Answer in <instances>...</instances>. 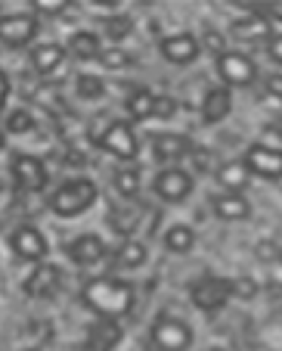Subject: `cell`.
<instances>
[{
    "mask_svg": "<svg viewBox=\"0 0 282 351\" xmlns=\"http://www.w3.org/2000/svg\"><path fill=\"white\" fill-rule=\"evenodd\" d=\"M81 302L90 311H97L99 320H118L133 308V286L127 280L99 277L81 289Z\"/></svg>",
    "mask_w": 282,
    "mask_h": 351,
    "instance_id": "obj_1",
    "label": "cell"
},
{
    "mask_svg": "<svg viewBox=\"0 0 282 351\" xmlns=\"http://www.w3.org/2000/svg\"><path fill=\"white\" fill-rule=\"evenodd\" d=\"M97 196L99 190L93 180L75 178V180H66L62 186H56V193L50 196V208L60 218H78V215H84L97 202Z\"/></svg>",
    "mask_w": 282,
    "mask_h": 351,
    "instance_id": "obj_2",
    "label": "cell"
},
{
    "mask_svg": "<svg viewBox=\"0 0 282 351\" xmlns=\"http://www.w3.org/2000/svg\"><path fill=\"white\" fill-rule=\"evenodd\" d=\"M152 342L158 351H186L192 345V330L177 317L158 314L152 324Z\"/></svg>",
    "mask_w": 282,
    "mask_h": 351,
    "instance_id": "obj_3",
    "label": "cell"
},
{
    "mask_svg": "<svg viewBox=\"0 0 282 351\" xmlns=\"http://www.w3.org/2000/svg\"><path fill=\"white\" fill-rule=\"evenodd\" d=\"M217 72H220L223 84L230 87H251L257 81V66L251 56L227 50L223 56H217Z\"/></svg>",
    "mask_w": 282,
    "mask_h": 351,
    "instance_id": "obj_4",
    "label": "cell"
},
{
    "mask_svg": "<svg viewBox=\"0 0 282 351\" xmlns=\"http://www.w3.org/2000/svg\"><path fill=\"white\" fill-rule=\"evenodd\" d=\"M97 146H103L105 153L118 156V159H133L140 149L137 134H133V128L127 121H109V128H105V134L99 137Z\"/></svg>",
    "mask_w": 282,
    "mask_h": 351,
    "instance_id": "obj_5",
    "label": "cell"
},
{
    "mask_svg": "<svg viewBox=\"0 0 282 351\" xmlns=\"http://www.w3.org/2000/svg\"><path fill=\"white\" fill-rule=\"evenodd\" d=\"M245 168L257 178H267V180H279L282 178V149H273V146H264V143H255L248 146L245 153Z\"/></svg>",
    "mask_w": 282,
    "mask_h": 351,
    "instance_id": "obj_6",
    "label": "cell"
},
{
    "mask_svg": "<svg viewBox=\"0 0 282 351\" xmlns=\"http://www.w3.org/2000/svg\"><path fill=\"white\" fill-rule=\"evenodd\" d=\"M190 298H192V305H196L198 311H217V308L227 305V298H233L230 295V280H217V277L198 280V283L192 286Z\"/></svg>",
    "mask_w": 282,
    "mask_h": 351,
    "instance_id": "obj_7",
    "label": "cell"
},
{
    "mask_svg": "<svg viewBox=\"0 0 282 351\" xmlns=\"http://www.w3.org/2000/svg\"><path fill=\"white\" fill-rule=\"evenodd\" d=\"M38 34V19L28 13L16 16H0V44L7 47H25Z\"/></svg>",
    "mask_w": 282,
    "mask_h": 351,
    "instance_id": "obj_8",
    "label": "cell"
},
{
    "mask_svg": "<svg viewBox=\"0 0 282 351\" xmlns=\"http://www.w3.org/2000/svg\"><path fill=\"white\" fill-rule=\"evenodd\" d=\"M152 190H155L158 199H164V202H183L192 193V178L186 171H180V168H168V171H162L155 178Z\"/></svg>",
    "mask_w": 282,
    "mask_h": 351,
    "instance_id": "obj_9",
    "label": "cell"
},
{
    "mask_svg": "<svg viewBox=\"0 0 282 351\" xmlns=\"http://www.w3.org/2000/svg\"><path fill=\"white\" fill-rule=\"evenodd\" d=\"M13 180L28 193H38L47 186V165L38 156H16L13 159Z\"/></svg>",
    "mask_w": 282,
    "mask_h": 351,
    "instance_id": "obj_10",
    "label": "cell"
},
{
    "mask_svg": "<svg viewBox=\"0 0 282 351\" xmlns=\"http://www.w3.org/2000/svg\"><path fill=\"white\" fill-rule=\"evenodd\" d=\"M13 252L19 255V258H25V261H44L47 258V239H44V233L38 230V227H31V224H22L19 230L13 233Z\"/></svg>",
    "mask_w": 282,
    "mask_h": 351,
    "instance_id": "obj_11",
    "label": "cell"
},
{
    "mask_svg": "<svg viewBox=\"0 0 282 351\" xmlns=\"http://www.w3.org/2000/svg\"><path fill=\"white\" fill-rule=\"evenodd\" d=\"M198 50H202V44H198L196 34H190V32L171 34V38L162 40V56L168 62H174V66H190L198 56Z\"/></svg>",
    "mask_w": 282,
    "mask_h": 351,
    "instance_id": "obj_12",
    "label": "cell"
},
{
    "mask_svg": "<svg viewBox=\"0 0 282 351\" xmlns=\"http://www.w3.org/2000/svg\"><path fill=\"white\" fill-rule=\"evenodd\" d=\"M192 149H196L192 140L183 137V134H155L152 137V156L158 162H177L186 153H192Z\"/></svg>",
    "mask_w": 282,
    "mask_h": 351,
    "instance_id": "obj_13",
    "label": "cell"
},
{
    "mask_svg": "<svg viewBox=\"0 0 282 351\" xmlns=\"http://www.w3.org/2000/svg\"><path fill=\"white\" fill-rule=\"evenodd\" d=\"M60 267L56 265H50V261H40L38 267H34L31 274H28V280H25V292L31 298H44V295H50L56 286H60Z\"/></svg>",
    "mask_w": 282,
    "mask_h": 351,
    "instance_id": "obj_14",
    "label": "cell"
},
{
    "mask_svg": "<svg viewBox=\"0 0 282 351\" xmlns=\"http://www.w3.org/2000/svg\"><path fill=\"white\" fill-rule=\"evenodd\" d=\"M230 112H233L230 87H211V90L205 93V103H202V119L208 121V125H217V121H223Z\"/></svg>",
    "mask_w": 282,
    "mask_h": 351,
    "instance_id": "obj_15",
    "label": "cell"
},
{
    "mask_svg": "<svg viewBox=\"0 0 282 351\" xmlns=\"http://www.w3.org/2000/svg\"><path fill=\"white\" fill-rule=\"evenodd\" d=\"M233 38L236 40H248V44H255V40H264V38H270V19L267 16H261V13H248V16H242V19H236L233 22Z\"/></svg>",
    "mask_w": 282,
    "mask_h": 351,
    "instance_id": "obj_16",
    "label": "cell"
},
{
    "mask_svg": "<svg viewBox=\"0 0 282 351\" xmlns=\"http://www.w3.org/2000/svg\"><path fill=\"white\" fill-rule=\"evenodd\" d=\"M68 255H72L75 265H97L99 258L105 255V245L99 237H93V233H84V237H78L75 243H68Z\"/></svg>",
    "mask_w": 282,
    "mask_h": 351,
    "instance_id": "obj_17",
    "label": "cell"
},
{
    "mask_svg": "<svg viewBox=\"0 0 282 351\" xmlns=\"http://www.w3.org/2000/svg\"><path fill=\"white\" fill-rule=\"evenodd\" d=\"M214 212L217 218L223 221H242L251 215V206H248V199L245 196H236V193H220V196H214Z\"/></svg>",
    "mask_w": 282,
    "mask_h": 351,
    "instance_id": "obj_18",
    "label": "cell"
},
{
    "mask_svg": "<svg viewBox=\"0 0 282 351\" xmlns=\"http://www.w3.org/2000/svg\"><path fill=\"white\" fill-rule=\"evenodd\" d=\"M62 60H66V47L62 44H38L31 50V66H34V72H40V75L56 72V69L62 66Z\"/></svg>",
    "mask_w": 282,
    "mask_h": 351,
    "instance_id": "obj_19",
    "label": "cell"
},
{
    "mask_svg": "<svg viewBox=\"0 0 282 351\" xmlns=\"http://www.w3.org/2000/svg\"><path fill=\"white\" fill-rule=\"evenodd\" d=\"M217 180L227 193L242 196V190L248 186V168H245V162H223L220 171H217Z\"/></svg>",
    "mask_w": 282,
    "mask_h": 351,
    "instance_id": "obj_20",
    "label": "cell"
},
{
    "mask_svg": "<svg viewBox=\"0 0 282 351\" xmlns=\"http://www.w3.org/2000/svg\"><path fill=\"white\" fill-rule=\"evenodd\" d=\"M121 342V326L118 320H99L90 330V348L93 351H112Z\"/></svg>",
    "mask_w": 282,
    "mask_h": 351,
    "instance_id": "obj_21",
    "label": "cell"
},
{
    "mask_svg": "<svg viewBox=\"0 0 282 351\" xmlns=\"http://www.w3.org/2000/svg\"><path fill=\"white\" fill-rule=\"evenodd\" d=\"M68 53L78 60H97L99 56V38L93 32H75L68 38Z\"/></svg>",
    "mask_w": 282,
    "mask_h": 351,
    "instance_id": "obj_22",
    "label": "cell"
},
{
    "mask_svg": "<svg viewBox=\"0 0 282 351\" xmlns=\"http://www.w3.org/2000/svg\"><path fill=\"white\" fill-rule=\"evenodd\" d=\"M127 112L133 115L137 121H146V119H152V109H155V97H152L146 87H137V90L127 97Z\"/></svg>",
    "mask_w": 282,
    "mask_h": 351,
    "instance_id": "obj_23",
    "label": "cell"
},
{
    "mask_svg": "<svg viewBox=\"0 0 282 351\" xmlns=\"http://www.w3.org/2000/svg\"><path fill=\"white\" fill-rule=\"evenodd\" d=\"M164 245H168L171 252L183 255L196 245V233H192V227H186V224H174L171 230L164 233Z\"/></svg>",
    "mask_w": 282,
    "mask_h": 351,
    "instance_id": "obj_24",
    "label": "cell"
},
{
    "mask_svg": "<svg viewBox=\"0 0 282 351\" xmlns=\"http://www.w3.org/2000/svg\"><path fill=\"white\" fill-rule=\"evenodd\" d=\"M140 218H143V212L140 208H125V212H112L109 215V227L115 233H121V237H131L133 230H137Z\"/></svg>",
    "mask_w": 282,
    "mask_h": 351,
    "instance_id": "obj_25",
    "label": "cell"
},
{
    "mask_svg": "<svg viewBox=\"0 0 282 351\" xmlns=\"http://www.w3.org/2000/svg\"><path fill=\"white\" fill-rule=\"evenodd\" d=\"M143 261H146V245L143 243H133L131 239V243H125L118 249V265L121 267H140Z\"/></svg>",
    "mask_w": 282,
    "mask_h": 351,
    "instance_id": "obj_26",
    "label": "cell"
},
{
    "mask_svg": "<svg viewBox=\"0 0 282 351\" xmlns=\"http://www.w3.org/2000/svg\"><path fill=\"white\" fill-rule=\"evenodd\" d=\"M75 90H78V97H84V99H99L105 93V84L97 78V75H78Z\"/></svg>",
    "mask_w": 282,
    "mask_h": 351,
    "instance_id": "obj_27",
    "label": "cell"
},
{
    "mask_svg": "<svg viewBox=\"0 0 282 351\" xmlns=\"http://www.w3.org/2000/svg\"><path fill=\"white\" fill-rule=\"evenodd\" d=\"M140 186V174L133 171V168H118L115 171V190L121 193V196H133Z\"/></svg>",
    "mask_w": 282,
    "mask_h": 351,
    "instance_id": "obj_28",
    "label": "cell"
},
{
    "mask_svg": "<svg viewBox=\"0 0 282 351\" xmlns=\"http://www.w3.org/2000/svg\"><path fill=\"white\" fill-rule=\"evenodd\" d=\"M133 32V22H131V16H109L105 19V34H109L112 40H121V38H127V34Z\"/></svg>",
    "mask_w": 282,
    "mask_h": 351,
    "instance_id": "obj_29",
    "label": "cell"
},
{
    "mask_svg": "<svg viewBox=\"0 0 282 351\" xmlns=\"http://www.w3.org/2000/svg\"><path fill=\"white\" fill-rule=\"evenodd\" d=\"M31 128H34V115L28 112V109H16V112H10L7 131H13V134H28Z\"/></svg>",
    "mask_w": 282,
    "mask_h": 351,
    "instance_id": "obj_30",
    "label": "cell"
},
{
    "mask_svg": "<svg viewBox=\"0 0 282 351\" xmlns=\"http://www.w3.org/2000/svg\"><path fill=\"white\" fill-rule=\"evenodd\" d=\"M99 62H103L105 69H121V66H131L133 56L118 50V47H112V50H99Z\"/></svg>",
    "mask_w": 282,
    "mask_h": 351,
    "instance_id": "obj_31",
    "label": "cell"
},
{
    "mask_svg": "<svg viewBox=\"0 0 282 351\" xmlns=\"http://www.w3.org/2000/svg\"><path fill=\"white\" fill-rule=\"evenodd\" d=\"M230 295H236V298H255L257 295V283L251 277L230 280Z\"/></svg>",
    "mask_w": 282,
    "mask_h": 351,
    "instance_id": "obj_32",
    "label": "cell"
},
{
    "mask_svg": "<svg viewBox=\"0 0 282 351\" xmlns=\"http://www.w3.org/2000/svg\"><path fill=\"white\" fill-rule=\"evenodd\" d=\"M31 7L44 16H60L68 10V0H31Z\"/></svg>",
    "mask_w": 282,
    "mask_h": 351,
    "instance_id": "obj_33",
    "label": "cell"
},
{
    "mask_svg": "<svg viewBox=\"0 0 282 351\" xmlns=\"http://www.w3.org/2000/svg\"><path fill=\"white\" fill-rule=\"evenodd\" d=\"M174 112H177V99L174 97H155V109H152L155 119H171Z\"/></svg>",
    "mask_w": 282,
    "mask_h": 351,
    "instance_id": "obj_34",
    "label": "cell"
},
{
    "mask_svg": "<svg viewBox=\"0 0 282 351\" xmlns=\"http://www.w3.org/2000/svg\"><path fill=\"white\" fill-rule=\"evenodd\" d=\"M257 258L261 261H282V249L273 243V239H264V243H257Z\"/></svg>",
    "mask_w": 282,
    "mask_h": 351,
    "instance_id": "obj_35",
    "label": "cell"
},
{
    "mask_svg": "<svg viewBox=\"0 0 282 351\" xmlns=\"http://www.w3.org/2000/svg\"><path fill=\"white\" fill-rule=\"evenodd\" d=\"M205 47H208L214 56H223L227 53V38L220 32H205Z\"/></svg>",
    "mask_w": 282,
    "mask_h": 351,
    "instance_id": "obj_36",
    "label": "cell"
},
{
    "mask_svg": "<svg viewBox=\"0 0 282 351\" xmlns=\"http://www.w3.org/2000/svg\"><path fill=\"white\" fill-rule=\"evenodd\" d=\"M267 93L282 103V75H270L267 78Z\"/></svg>",
    "mask_w": 282,
    "mask_h": 351,
    "instance_id": "obj_37",
    "label": "cell"
},
{
    "mask_svg": "<svg viewBox=\"0 0 282 351\" xmlns=\"http://www.w3.org/2000/svg\"><path fill=\"white\" fill-rule=\"evenodd\" d=\"M192 156H196V162H192L196 171H208V159H211L208 149H192Z\"/></svg>",
    "mask_w": 282,
    "mask_h": 351,
    "instance_id": "obj_38",
    "label": "cell"
},
{
    "mask_svg": "<svg viewBox=\"0 0 282 351\" xmlns=\"http://www.w3.org/2000/svg\"><path fill=\"white\" fill-rule=\"evenodd\" d=\"M270 56L282 66V34H273V40H270Z\"/></svg>",
    "mask_w": 282,
    "mask_h": 351,
    "instance_id": "obj_39",
    "label": "cell"
},
{
    "mask_svg": "<svg viewBox=\"0 0 282 351\" xmlns=\"http://www.w3.org/2000/svg\"><path fill=\"white\" fill-rule=\"evenodd\" d=\"M7 97H10V81H7V75L0 72V112L7 106Z\"/></svg>",
    "mask_w": 282,
    "mask_h": 351,
    "instance_id": "obj_40",
    "label": "cell"
},
{
    "mask_svg": "<svg viewBox=\"0 0 282 351\" xmlns=\"http://www.w3.org/2000/svg\"><path fill=\"white\" fill-rule=\"evenodd\" d=\"M66 165H75V168H81V165H87V159H84V153H78V149H72V153L66 156Z\"/></svg>",
    "mask_w": 282,
    "mask_h": 351,
    "instance_id": "obj_41",
    "label": "cell"
},
{
    "mask_svg": "<svg viewBox=\"0 0 282 351\" xmlns=\"http://www.w3.org/2000/svg\"><path fill=\"white\" fill-rule=\"evenodd\" d=\"M267 131H273V134H279V137H282V119L273 121V125H267Z\"/></svg>",
    "mask_w": 282,
    "mask_h": 351,
    "instance_id": "obj_42",
    "label": "cell"
},
{
    "mask_svg": "<svg viewBox=\"0 0 282 351\" xmlns=\"http://www.w3.org/2000/svg\"><path fill=\"white\" fill-rule=\"evenodd\" d=\"M270 10H273V16H276V19H282V3H273V7H270Z\"/></svg>",
    "mask_w": 282,
    "mask_h": 351,
    "instance_id": "obj_43",
    "label": "cell"
},
{
    "mask_svg": "<svg viewBox=\"0 0 282 351\" xmlns=\"http://www.w3.org/2000/svg\"><path fill=\"white\" fill-rule=\"evenodd\" d=\"M3 146H7V137H3V134H0V149H3Z\"/></svg>",
    "mask_w": 282,
    "mask_h": 351,
    "instance_id": "obj_44",
    "label": "cell"
}]
</instances>
